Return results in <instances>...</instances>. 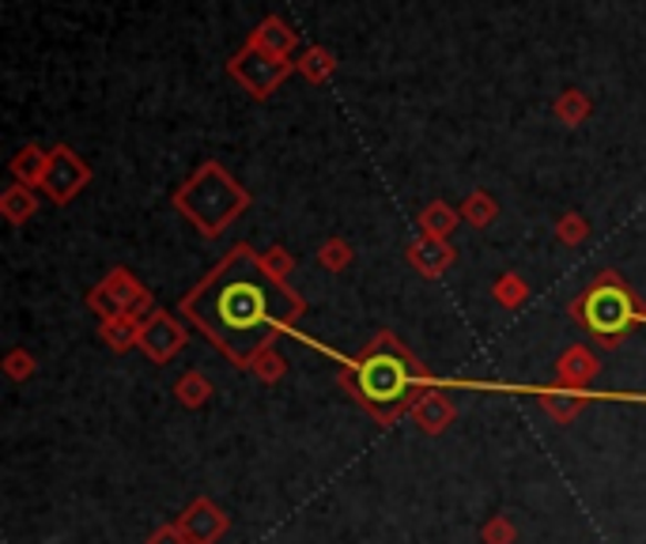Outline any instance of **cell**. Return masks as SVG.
I'll use <instances>...</instances> for the list:
<instances>
[{
    "label": "cell",
    "instance_id": "6da1fadb",
    "mask_svg": "<svg viewBox=\"0 0 646 544\" xmlns=\"http://www.w3.org/2000/svg\"><path fill=\"white\" fill-rule=\"evenodd\" d=\"M262 315H265V299L254 284H230V288L219 295V318H224L227 326L246 329Z\"/></svg>",
    "mask_w": 646,
    "mask_h": 544
},
{
    "label": "cell",
    "instance_id": "7a4b0ae2",
    "mask_svg": "<svg viewBox=\"0 0 646 544\" xmlns=\"http://www.w3.org/2000/svg\"><path fill=\"white\" fill-rule=\"evenodd\" d=\"M627 318H632V310H627V299L621 291L602 288L586 299V321L597 333H613V329H621Z\"/></svg>",
    "mask_w": 646,
    "mask_h": 544
}]
</instances>
